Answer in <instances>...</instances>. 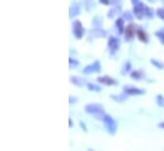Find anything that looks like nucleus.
Instances as JSON below:
<instances>
[{
    "instance_id": "1",
    "label": "nucleus",
    "mask_w": 164,
    "mask_h": 151,
    "mask_svg": "<svg viewBox=\"0 0 164 151\" xmlns=\"http://www.w3.org/2000/svg\"><path fill=\"white\" fill-rule=\"evenodd\" d=\"M162 127H164V124H162Z\"/></svg>"
}]
</instances>
